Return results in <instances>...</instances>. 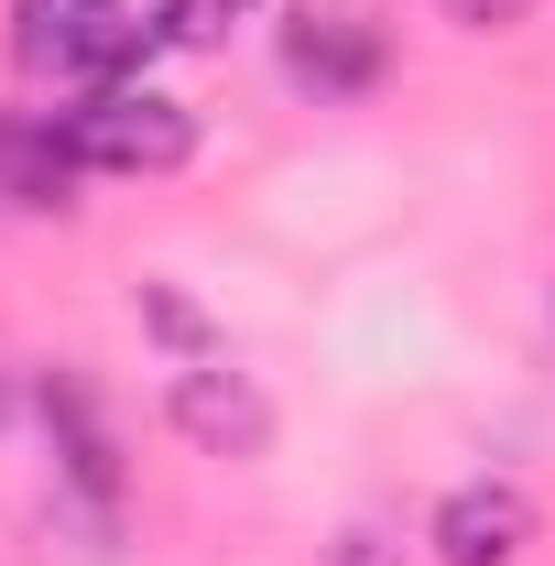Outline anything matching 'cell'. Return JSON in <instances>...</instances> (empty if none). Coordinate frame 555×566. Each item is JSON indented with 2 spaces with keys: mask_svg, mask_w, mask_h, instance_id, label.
Returning <instances> with one entry per match:
<instances>
[{
  "mask_svg": "<svg viewBox=\"0 0 555 566\" xmlns=\"http://www.w3.org/2000/svg\"><path fill=\"white\" fill-rule=\"evenodd\" d=\"M153 22H164V44H186V55H218L240 22H262V0H153Z\"/></svg>",
  "mask_w": 555,
  "mask_h": 566,
  "instance_id": "52a82bcc",
  "label": "cell"
},
{
  "mask_svg": "<svg viewBox=\"0 0 555 566\" xmlns=\"http://www.w3.org/2000/svg\"><path fill=\"white\" fill-rule=\"evenodd\" d=\"M338 566H404V545H392V534H370V523H359V534H348V545H338Z\"/></svg>",
  "mask_w": 555,
  "mask_h": 566,
  "instance_id": "9c48e42d",
  "label": "cell"
},
{
  "mask_svg": "<svg viewBox=\"0 0 555 566\" xmlns=\"http://www.w3.org/2000/svg\"><path fill=\"white\" fill-rule=\"evenodd\" d=\"M381 66H392V44H381L370 11H294L283 22V76L316 87V98H370Z\"/></svg>",
  "mask_w": 555,
  "mask_h": 566,
  "instance_id": "5b68a950",
  "label": "cell"
},
{
  "mask_svg": "<svg viewBox=\"0 0 555 566\" xmlns=\"http://www.w3.org/2000/svg\"><path fill=\"white\" fill-rule=\"evenodd\" d=\"M33 415H44V436H55V469H66V491L109 523L121 512V447H109V415H98V392L76 381V370H44L33 381Z\"/></svg>",
  "mask_w": 555,
  "mask_h": 566,
  "instance_id": "8992f818",
  "label": "cell"
},
{
  "mask_svg": "<svg viewBox=\"0 0 555 566\" xmlns=\"http://www.w3.org/2000/svg\"><path fill=\"white\" fill-rule=\"evenodd\" d=\"M425 545H436V566H523V545H534V491L523 480H458V491L436 501Z\"/></svg>",
  "mask_w": 555,
  "mask_h": 566,
  "instance_id": "277c9868",
  "label": "cell"
},
{
  "mask_svg": "<svg viewBox=\"0 0 555 566\" xmlns=\"http://www.w3.org/2000/svg\"><path fill=\"white\" fill-rule=\"evenodd\" d=\"M164 424H175L197 458H262V447H273V403H262V381L229 370V359H175V381H164Z\"/></svg>",
  "mask_w": 555,
  "mask_h": 566,
  "instance_id": "3957f363",
  "label": "cell"
},
{
  "mask_svg": "<svg viewBox=\"0 0 555 566\" xmlns=\"http://www.w3.org/2000/svg\"><path fill=\"white\" fill-rule=\"evenodd\" d=\"M142 316H153V338H164L175 359H218V327L175 294V283H142Z\"/></svg>",
  "mask_w": 555,
  "mask_h": 566,
  "instance_id": "ba28073f",
  "label": "cell"
},
{
  "mask_svg": "<svg viewBox=\"0 0 555 566\" xmlns=\"http://www.w3.org/2000/svg\"><path fill=\"white\" fill-rule=\"evenodd\" d=\"M447 11H458V22H512L523 0H447Z\"/></svg>",
  "mask_w": 555,
  "mask_h": 566,
  "instance_id": "30bf717a",
  "label": "cell"
},
{
  "mask_svg": "<svg viewBox=\"0 0 555 566\" xmlns=\"http://www.w3.org/2000/svg\"><path fill=\"white\" fill-rule=\"evenodd\" d=\"M164 55V22L142 0H11V66L55 87H132Z\"/></svg>",
  "mask_w": 555,
  "mask_h": 566,
  "instance_id": "6da1fadb",
  "label": "cell"
},
{
  "mask_svg": "<svg viewBox=\"0 0 555 566\" xmlns=\"http://www.w3.org/2000/svg\"><path fill=\"white\" fill-rule=\"evenodd\" d=\"M44 120H55L76 175H186L197 164V109L164 98L153 76H132V87H76L66 109H44Z\"/></svg>",
  "mask_w": 555,
  "mask_h": 566,
  "instance_id": "7a4b0ae2",
  "label": "cell"
}]
</instances>
